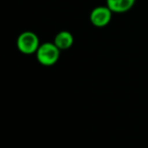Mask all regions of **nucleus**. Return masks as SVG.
I'll list each match as a JSON object with an SVG mask.
<instances>
[{
    "label": "nucleus",
    "instance_id": "obj_1",
    "mask_svg": "<svg viewBox=\"0 0 148 148\" xmlns=\"http://www.w3.org/2000/svg\"><path fill=\"white\" fill-rule=\"evenodd\" d=\"M60 49L55 42H43L40 43L39 47L37 49L35 56H36V60L41 66H55L60 60Z\"/></svg>",
    "mask_w": 148,
    "mask_h": 148
},
{
    "label": "nucleus",
    "instance_id": "obj_4",
    "mask_svg": "<svg viewBox=\"0 0 148 148\" xmlns=\"http://www.w3.org/2000/svg\"><path fill=\"white\" fill-rule=\"evenodd\" d=\"M136 0H106V5L113 11V13L122 14L130 11Z\"/></svg>",
    "mask_w": 148,
    "mask_h": 148
},
{
    "label": "nucleus",
    "instance_id": "obj_5",
    "mask_svg": "<svg viewBox=\"0 0 148 148\" xmlns=\"http://www.w3.org/2000/svg\"><path fill=\"white\" fill-rule=\"evenodd\" d=\"M74 35L68 30H62L58 32L53 39V42L60 51H66L74 45Z\"/></svg>",
    "mask_w": 148,
    "mask_h": 148
},
{
    "label": "nucleus",
    "instance_id": "obj_2",
    "mask_svg": "<svg viewBox=\"0 0 148 148\" xmlns=\"http://www.w3.org/2000/svg\"><path fill=\"white\" fill-rule=\"evenodd\" d=\"M40 45L39 37L33 31H23L18 35L16 39L17 49L23 55H32L35 53Z\"/></svg>",
    "mask_w": 148,
    "mask_h": 148
},
{
    "label": "nucleus",
    "instance_id": "obj_3",
    "mask_svg": "<svg viewBox=\"0 0 148 148\" xmlns=\"http://www.w3.org/2000/svg\"><path fill=\"white\" fill-rule=\"evenodd\" d=\"M113 14V11L107 5L96 6L90 12V22L95 27L104 28L109 25Z\"/></svg>",
    "mask_w": 148,
    "mask_h": 148
}]
</instances>
